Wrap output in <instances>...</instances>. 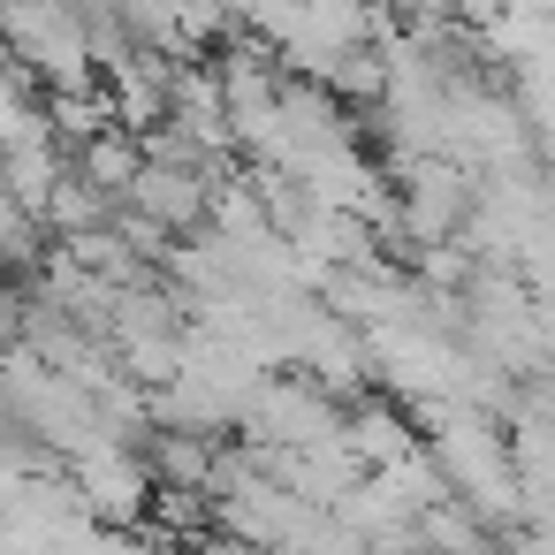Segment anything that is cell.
I'll list each match as a JSON object with an SVG mask.
<instances>
[{
	"mask_svg": "<svg viewBox=\"0 0 555 555\" xmlns=\"http://www.w3.org/2000/svg\"><path fill=\"white\" fill-rule=\"evenodd\" d=\"M297 9H305V0H229V16L251 24V31H267V39H282L297 24Z\"/></svg>",
	"mask_w": 555,
	"mask_h": 555,
	"instance_id": "obj_1",
	"label": "cell"
}]
</instances>
